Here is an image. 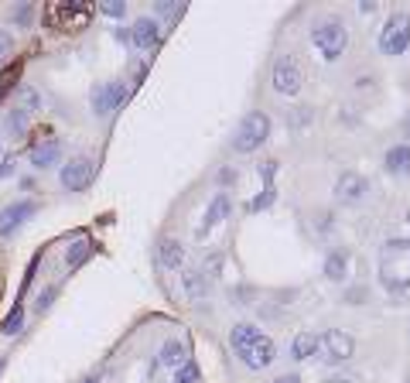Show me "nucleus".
<instances>
[{"label": "nucleus", "mask_w": 410, "mask_h": 383, "mask_svg": "<svg viewBox=\"0 0 410 383\" xmlns=\"http://www.w3.org/2000/svg\"><path fill=\"white\" fill-rule=\"evenodd\" d=\"M349 274V250H332L325 260V277L328 281H342Z\"/></svg>", "instance_id": "21"}, {"label": "nucleus", "mask_w": 410, "mask_h": 383, "mask_svg": "<svg viewBox=\"0 0 410 383\" xmlns=\"http://www.w3.org/2000/svg\"><path fill=\"white\" fill-rule=\"evenodd\" d=\"M304 86V75H301V66H297L294 55H280L273 62V90L280 96H297Z\"/></svg>", "instance_id": "6"}, {"label": "nucleus", "mask_w": 410, "mask_h": 383, "mask_svg": "<svg viewBox=\"0 0 410 383\" xmlns=\"http://www.w3.org/2000/svg\"><path fill=\"white\" fill-rule=\"evenodd\" d=\"M11 48H14V35H11V31H0V59H4Z\"/></svg>", "instance_id": "33"}, {"label": "nucleus", "mask_w": 410, "mask_h": 383, "mask_svg": "<svg viewBox=\"0 0 410 383\" xmlns=\"http://www.w3.org/2000/svg\"><path fill=\"white\" fill-rule=\"evenodd\" d=\"M229 212H232V202H229V195H223V192H219V195H216V199L209 202V209H205V219H202V226L195 229V236L202 240L205 233H212L216 226H219L223 219H226Z\"/></svg>", "instance_id": "13"}, {"label": "nucleus", "mask_w": 410, "mask_h": 383, "mask_svg": "<svg viewBox=\"0 0 410 383\" xmlns=\"http://www.w3.org/2000/svg\"><path fill=\"white\" fill-rule=\"evenodd\" d=\"M311 42H315V48L321 51L325 62H335L342 51L349 48V28L342 21H321L318 28L311 31Z\"/></svg>", "instance_id": "4"}, {"label": "nucleus", "mask_w": 410, "mask_h": 383, "mask_svg": "<svg viewBox=\"0 0 410 383\" xmlns=\"http://www.w3.org/2000/svg\"><path fill=\"white\" fill-rule=\"evenodd\" d=\"M158 360L164 363V366H171V370H182L185 363H188V349H185V342H178V339H168Z\"/></svg>", "instance_id": "19"}, {"label": "nucleus", "mask_w": 410, "mask_h": 383, "mask_svg": "<svg viewBox=\"0 0 410 383\" xmlns=\"http://www.w3.org/2000/svg\"><path fill=\"white\" fill-rule=\"evenodd\" d=\"M321 349H325L328 363H345L352 360V353H356V339L349 336L345 329H328L321 336Z\"/></svg>", "instance_id": "9"}, {"label": "nucleus", "mask_w": 410, "mask_h": 383, "mask_svg": "<svg viewBox=\"0 0 410 383\" xmlns=\"http://www.w3.org/2000/svg\"><path fill=\"white\" fill-rule=\"evenodd\" d=\"M407 223H410V212H407Z\"/></svg>", "instance_id": "43"}, {"label": "nucleus", "mask_w": 410, "mask_h": 383, "mask_svg": "<svg viewBox=\"0 0 410 383\" xmlns=\"http://www.w3.org/2000/svg\"><path fill=\"white\" fill-rule=\"evenodd\" d=\"M182 281H185V291H188V298H195V301H199V298H205V294H209V281H205L202 271H188Z\"/></svg>", "instance_id": "22"}, {"label": "nucleus", "mask_w": 410, "mask_h": 383, "mask_svg": "<svg viewBox=\"0 0 410 383\" xmlns=\"http://www.w3.org/2000/svg\"><path fill=\"white\" fill-rule=\"evenodd\" d=\"M407 48H410V14L393 11L387 18V24H383V31H380V51L390 55V59H397Z\"/></svg>", "instance_id": "3"}, {"label": "nucleus", "mask_w": 410, "mask_h": 383, "mask_svg": "<svg viewBox=\"0 0 410 383\" xmlns=\"http://www.w3.org/2000/svg\"><path fill=\"white\" fill-rule=\"evenodd\" d=\"M321 353V336L315 332H297L294 342H291V356L294 360H315Z\"/></svg>", "instance_id": "17"}, {"label": "nucleus", "mask_w": 410, "mask_h": 383, "mask_svg": "<svg viewBox=\"0 0 410 383\" xmlns=\"http://www.w3.org/2000/svg\"><path fill=\"white\" fill-rule=\"evenodd\" d=\"M7 130H11L14 137H24V134H27V113L14 107V110L7 113Z\"/></svg>", "instance_id": "25"}, {"label": "nucleus", "mask_w": 410, "mask_h": 383, "mask_svg": "<svg viewBox=\"0 0 410 383\" xmlns=\"http://www.w3.org/2000/svg\"><path fill=\"white\" fill-rule=\"evenodd\" d=\"M45 21L58 31H82L89 24V7L82 0H72V4H51L45 14Z\"/></svg>", "instance_id": "5"}, {"label": "nucleus", "mask_w": 410, "mask_h": 383, "mask_svg": "<svg viewBox=\"0 0 410 383\" xmlns=\"http://www.w3.org/2000/svg\"><path fill=\"white\" fill-rule=\"evenodd\" d=\"M219 181H223V185H229V181H236V171H229V168H223V171H219Z\"/></svg>", "instance_id": "36"}, {"label": "nucleus", "mask_w": 410, "mask_h": 383, "mask_svg": "<svg viewBox=\"0 0 410 383\" xmlns=\"http://www.w3.org/2000/svg\"><path fill=\"white\" fill-rule=\"evenodd\" d=\"M127 96H130L127 83H120V79L103 83V86H96V90H92V113H96V116H106V113H113L116 107H123V103H127Z\"/></svg>", "instance_id": "8"}, {"label": "nucleus", "mask_w": 410, "mask_h": 383, "mask_svg": "<svg viewBox=\"0 0 410 383\" xmlns=\"http://www.w3.org/2000/svg\"><path fill=\"white\" fill-rule=\"evenodd\" d=\"M35 209L38 205L31 202V199H21V202H11L0 209V236H11L14 229H21L24 219H31L35 216Z\"/></svg>", "instance_id": "10"}, {"label": "nucleus", "mask_w": 410, "mask_h": 383, "mask_svg": "<svg viewBox=\"0 0 410 383\" xmlns=\"http://www.w3.org/2000/svg\"><path fill=\"white\" fill-rule=\"evenodd\" d=\"M82 383H96V380H92V377H89V380H82Z\"/></svg>", "instance_id": "42"}, {"label": "nucleus", "mask_w": 410, "mask_h": 383, "mask_svg": "<svg viewBox=\"0 0 410 383\" xmlns=\"http://www.w3.org/2000/svg\"><path fill=\"white\" fill-rule=\"evenodd\" d=\"M55 294H58V288H45V291L38 294V312H48V308H51Z\"/></svg>", "instance_id": "31"}, {"label": "nucleus", "mask_w": 410, "mask_h": 383, "mask_svg": "<svg viewBox=\"0 0 410 383\" xmlns=\"http://www.w3.org/2000/svg\"><path fill=\"white\" fill-rule=\"evenodd\" d=\"M380 284L390 294H404L410 288V240L393 236L380 247Z\"/></svg>", "instance_id": "1"}, {"label": "nucleus", "mask_w": 410, "mask_h": 383, "mask_svg": "<svg viewBox=\"0 0 410 383\" xmlns=\"http://www.w3.org/2000/svg\"><path fill=\"white\" fill-rule=\"evenodd\" d=\"M273 195H277V192H273V185H267V188H263V192H260V195H256V199H253V202H250V209H253V212H260V209H267V205L273 202Z\"/></svg>", "instance_id": "28"}, {"label": "nucleus", "mask_w": 410, "mask_h": 383, "mask_svg": "<svg viewBox=\"0 0 410 383\" xmlns=\"http://www.w3.org/2000/svg\"><path fill=\"white\" fill-rule=\"evenodd\" d=\"M273 383H301V377H297V373H291V377H277Z\"/></svg>", "instance_id": "39"}, {"label": "nucleus", "mask_w": 410, "mask_h": 383, "mask_svg": "<svg viewBox=\"0 0 410 383\" xmlns=\"http://www.w3.org/2000/svg\"><path fill=\"white\" fill-rule=\"evenodd\" d=\"M31 11H35V7H31V4H21V7H18V11H14V24H27L31 21Z\"/></svg>", "instance_id": "32"}, {"label": "nucleus", "mask_w": 410, "mask_h": 383, "mask_svg": "<svg viewBox=\"0 0 410 383\" xmlns=\"http://www.w3.org/2000/svg\"><path fill=\"white\" fill-rule=\"evenodd\" d=\"M359 11H363V14H373V11H376V4H373V0H363V4H359Z\"/></svg>", "instance_id": "38"}, {"label": "nucleus", "mask_w": 410, "mask_h": 383, "mask_svg": "<svg viewBox=\"0 0 410 383\" xmlns=\"http://www.w3.org/2000/svg\"><path fill=\"white\" fill-rule=\"evenodd\" d=\"M58 154H62V144H58L55 137H45L42 144L31 147V164H35V168H51V164L58 161Z\"/></svg>", "instance_id": "16"}, {"label": "nucleus", "mask_w": 410, "mask_h": 383, "mask_svg": "<svg viewBox=\"0 0 410 383\" xmlns=\"http://www.w3.org/2000/svg\"><path fill=\"white\" fill-rule=\"evenodd\" d=\"M407 383H410V380H407Z\"/></svg>", "instance_id": "44"}, {"label": "nucleus", "mask_w": 410, "mask_h": 383, "mask_svg": "<svg viewBox=\"0 0 410 383\" xmlns=\"http://www.w3.org/2000/svg\"><path fill=\"white\" fill-rule=\"evenodd\" d=\"M369 195V181L359 175V171H345L339 181H335V199L339 202H359Z\"/></svg>", "instance_id": "11"}, {"label": "nucleus", "mask_w": 410, "mask_h": 383, "mask_svg": "<svg viewBox=\"0 0 410 383\" xmlns=\"http://www.w3.org/2000/svg\"><path fill=\"white\" fill-rule=\"evenodd\" d=\"M182 4H178V7H175V4H171V0H161L158 4V14H164V18H171V21H178V18H182Z\"/></svg>", "instance_id": "29"}, {"label": "nucleus", "mask_w": 410, "mask_h": 383, "mask_svg": "<svg viewBox=\"0 0 410 383\" xmlns=\"http://www.w3.org/2000/svg\"><path fill=\"white\" fill-rule=\"evenodd\" d=\"M404 130H407V137H410V116H407V123H404Z\"/></svg>", "instance_id": "41"}, {"label": "nucleus", "mask_w": 410, "mask_h": 383, "mask_svg": "<svg viewBox=\"0 0 410 383\" xmlns=\"http://www.w3.org/2000/svg\"><path fill=\"white\" fill-rule=\"evenodd\" d=\"M18 99H21V107L18 110L24 113H35V110H42V96L31 90V86H21V92H18Z\"/></svg>", "instance_id": "26"}, {"label": "nucleus", "mask_w": 410, "mask_h": 383, "mask_svg": "<svg viewBox=\"0 0 410 383\" xmlns=\"http://www.w3.org/2000/svg\"><path fill=\"white\" fill-rule=\"evenodd\" d=\"M161 42V24L154 21V18H137L134 28H130V45L137 48H154Z\"/></svg>", "instance_id": "14"}, {"label": "nucleus", "mask_w": 410, "mask_h": 383, "mask_svg": "<svg viewBox=\"0 0 410 383\" xmlns=\"http://www.w3.org/2000/svg\"><path fill=\"white\" fill-rule=\"evenodd\" d=\"M387 168L393 175H410V144H393V147H390Z\"/></svg>", "instance_id": "20"}, {"label": "nucleus", "mask_w": 410, "mask_h": 383, "mask_svg": "<svg viewBox=\"0 0 410 383\" xmlns=\"http://www.w3.org/2000/svg\"><path fill=\"white\" fill-rule=\"evenodd\" d=\"M21 325H24V308L21 305H14V308L7 312V318H4L0 332H4V336H14V332H21Z\"/></svg>", "instance_id": "24"}, {"label": "nucleus", "mask_w": 410, "mask_h": 383, "mask_svg": "<svg viewBox=\"0 0 410 383\" xmlns=\"http://www.w3.org/2000/svg\"><path fill=\"white\" fill-rule=\"evenodd\" d=\"M11 168H14V158H7L4 164H0V178H7V175H11Z\"/></svg>", "instance_id": "37"}, {"label": "nucleus", "mask_w": 410, "mask_h": 383, "mask_svg": "<svg viewBox=\"0 0 410 383\" xmlns=\"http://www.w3.org/2000/svg\"><path fill=\"white\" fill-rule=\"evenodd\" d=\"M267 137H271V116H267L263 110H253L240 120V127H236V134H232V151L253 154Z\"/></svg>", "instance_id": "2"}, {"label": "nucleus", "mask_w": 410, "mask_h": 383, "mask_svg": "<svg viewBox=\"0 0 410 383\" xmlns=\"http://www.w3.org/2000/svg\"><path fill=\"white\" fill-rule=\"evenodd\" d=\"M58 178H62V185H66L68 192H86V188H92V181H96V161L92 158H72L58 171Z\"/></svg>", "instance_id": "7"}, {"label": "nucleus", "mask_w": 410, "mask_h": 383, "mask_svg": "<svg viewBox=\"0 0 410 383\" xmlns=\"http://www.w3.org/2000/svg\"><path fill=\"white\" fill-rule=\"evenodd\" d=\"M182 260H185L182 243H178L175 236H164V240L158 243V264L164 267V271H178V267H182Z\"/></svg>", "instance_id": "15"}, {"label": "nucleus", "mask_w": 410, "mask_h": 383, "mask_svg": "<svg viewBox=\"0 0 410 383\" xmlns=\"http://www.w3.org/2000/svg\"><path fill=\"white\" fill-rule=\"evenodd\" d=\"M11 79H14V68H7V72L0 75V96H4L7 90H11Z\"/></svg>", "instance_id": "35"}, {"label": "nucleus", "mask_w": 410, "mask_h": 383, "mask_svg": "<svg viewBox=\"0 0 410 383\" xmlns=\"http://www.w3.org/2000/svg\"><path fill=\"white\" fill-rule=\"evenodd\" d=\"M4 363H7V356H4V353H0V373H4Z\"/></svg>", "instance_id": "40"}, {"label": "nucleus", "mask_w": 410, "mask_h": 383, "mask_svg": "<svg viewBox=\"0 0 410 383\" xmlns=\"http://www.w3.org/2000/svg\"><path fill=\"white\" fill-rule=\"evenodd\" d=\"M260 336H263V332H260L256 325H250V322H240V325H232V332H229V346H232V353L240 356V353H243V349H250Z\"/></svg>", "instance_id": "18"}, {"label": "nucleus", "mask_w": 410, "mask_h": 383, "mask_svg": "<svg viewBox=\"0 0 410 383\" xmlns=\"http://www.w3.org/2000/svg\"><path fill=\"white\" fill-rule=\"evenodd\" d=\"M92 250H96V247H92V240H75V243L68 247V253H66V267H79V264L89 257Z\"/></svg>", "instance_id": "23"}, {"label": "nucleus", "mask_w": 410, "mask_h": 383, "mask_svg": "<svg viewBox=\"0 0 410 383\" xmlns=\"http://www.w3.org/2000/svg\"><path fill=\"white\" fill-rule=\"evenodd\" d=\"M99 11H103L106 18H123L127 4H123V0H103V4H99Z\"/></svg>", "instance_id": "27"}, {"label": "nucleus", "mask_w": 410, "mask_h": 383, "mask_svg": "<svg viewBox=\"0 0 410 383\" xmlns=\"http://www.w3.org/2000/svg\"><path fill=\"white\" fill-rule=\"evenodd\" d=\"M273 171H277V161H267V164H260V175H263V181H267V185L273 181Z\"/></svg>", "instance_id": "34"}, {"label": "nucleus", "mask_w": 410, "mask_h": 383, "mask_svg": "<svg viewBox=\"0 0 410 383\" xmlns=\"http://www.w3.org/2000/svg\"><path fill=\"white\" fill-rule=\"evenodd\" d=\"M195 377H199V366H195V363L188 360V363L182 366V370H178V383H192Z\"/></svg>", "instance_id": "30"}, {"label": "nucleus", "mask_w": 410, "mask_h": 383, "mask_svg": "<svg viewBox=\"0 0 410 383\" xmlns=\"http://www.w3.org/2000/svg\"><path fill=\"white\" fill-rule=\"evenodd\" d=\"M273 353H277V349H273V339L271 336H260L250 349H243V353H240V360L247 363L250 370H267V366L273 363Z\"/></svg>", "instance_id": "12"}]
</instances>
